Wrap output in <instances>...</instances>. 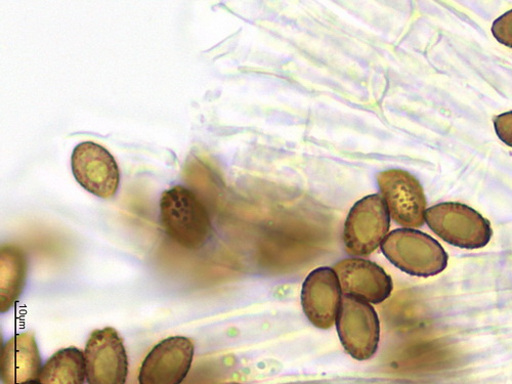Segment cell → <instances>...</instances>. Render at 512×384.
Instances as JSON below:
<instances>
[{"instance_id": "1", "label": "cell", "mask_w": 512, "mask_h": 384, "mask_svg": "<svg viewBox=\"0 0 512 384\" xmlns=\"http://www.w3.org/2000/svg\"><path fill=\"white\" fill-rule=\"evenodd\" d=\"M160 220L166 235L186 249H200L211 235L206 207L194 192L184 186L163 192Z\"/></svg>"}, {"instance_id": "2", "label": "cell", "mask_w": 512, "mask_h": 384, "mask_svg": "<svg viewBox=\"0 0 512 384\" xmlns=\"http://www.w3.org/2000/svg\"><path fill=\"white\" fill-rule=\"evenodd\" d=\"M381 250L401 271L417 277H433L448 266V254L433 237L414 229L395 230L383 240Z\"/></svg>"}, {"instance_id": "3", "label": "cell", "mask_w": 512, "mask_h": 384, "mask_svg": "<svg viewBox=\"0 0 512 384\" xmlns=\"http://www.w3.org/2000/svg\"><path fill=\"white\" fill-rule=\"evenodd\" d=\"M425 223L441 239L464 249L483 248L493 235L489 221L461 203L445 202L426 209Z\"/></svg>"}, {"instance_id": "4", "label": "cell", "mask_w": 512, "mask_h": 384, "mask_svg": "<svg viewBox=\"0 0 512 384\" xmlns=\"http://www.w3.org/2000/svg\"><path fill=\"white\" fill-rule=\"evenodd\" d=\"M335 324L341 344L350 356L358 361H366L375 355L380 323L371 304L343 295Z\"/></svg>"}, {"instance_id": "5", "label": "cell", "mask_w": 512, "mask_h": 384, "mask_svg": "<svg viewBox=\"0 0 512 384\" xmlns=\"http://www.w3.org/2000/svg\"><path fill=\"white\" fill-rule=\"evenodd\" d=\"M391 215L386 201L379 194L369 195L351 209L344 231L346 250L354 256L374 252L388 236Z\"/></svg>"}, {"instance_id": "6", "label": "cell", "mask_w": 512, "mask_h": 384, "mask_svg": "<svg viewBox=\"0 0 512 384\" xmlns=\"http://www.w3.org/2000/svg\"><path fill=\"white\" fill-rule=\"evenodd\" d=\"M381 196L391 218L405 229L420 228L425 223L426 198L418 180L402 169H390L377 175Z\"/></svg>"}, {"instance_id": "7", "label": "cell", "mask_w": 512, "mask_h": 384, "mask_svg": "<svg viewBox=\"0 0 512 384\" xmlns=\"http://www.w3.org/2000/svg\"><path fill=\"white\" fill-rule=\"evenodd\" d=\"M72 173L77 183L91 194L110 199L120 184V172L114 156L102 145L84 142L75 147L71 157Z\"/></svg>"}, {"instance_id": "8", "label": "cell", "mask_w": 512, "mask_h": 384, "mask_svg": "<svg viewBox=\"0 0 512 384\" xmlns=\"http://www.w3.org/2000/svg\"><path fill=\"white\" fill-rule=\"evenodd\" d=\"M89 384H125L128 357L118 332L111 327L95 330L84 351Z\"/></svg>"}, {"instance_id": "9", "label": "cell", "mask_w": 512, "mask_h": 384, "mask_svg": "<svg viewBox=\"0 0 512 384\" xmlns=\"http://www.w3.org/2000/svg\"><path fill=\"white\" fill-rule=\"evenodd\" d=\"M194 358V344L185 336L168 337L148 354L139 374V384H182Z\"/></svg>"}, {"instance_id": "10", "label": "cell", "mask_w": 512, "mask_h": 384, "mask_svg": "<svg viewBox=\"0 0 512 384\" xmlns=\"http://www.w3.org/2000/svg\"><path fill=\"white\" fill-rule=\"evenodd\" d=\"M333 270L343 295L378 305L392 294L394 285L391 276L375 263L358 258L346 259L337 263Z\"/></svg>"}, {"instance_id": "11", "label": "cell", "mask_w": 512, "mask_h": 384, "mask_svg": "<svg viewBox=\"0 0 512 384\" xmlns=\"http://www.w3.org/2000/svg\"><path fill=\"white\" fill-rule=\"evenodd\" d=\"M343 300L339 279L328 267L314 270L302 290V305L310 322L319 329H330L336 322Z\"/></svg>"}, {"instance_id": "12", "label": "cell", "mask_w": 512, "mask_h": 384, "mask_svg": "<svg viewBox=\"0 0 512 384\" xmlns=\"http://www.w3.org/2000/svg\"><path fill=\"white\" fill-rule=\"evenodd\" d=\"M41 369V358L32 332L17 334L4 346L0 355L3 384L37 380Z\"/></svg>"}, {"instance_id": "13", "label": "cell", "mask_w": 512, "mask_h": 384, "mask_svg": "<svg viewBox=\"0 0 512 384\" xmlns=\"http://www.w3.org/2000/svg\"><path fill=\"white\" fill-rule=\"evenodd\" d=\"M28 261L16 246L0 251V311L9 312L21 296L27 278Z\"/></svg>"}, {"instance_id": "14", "label": "cell", "mask_w": 512, "mask_h": 384, "mask_svg": "<svg viewBox=\"0 0 512 384\" xmlns=\"http://www.w3.org/2000/svg\"><path fill=\"white\" fill-rule=\"evenodd\" d=\"M87 378L84 354L76 348L57 352L42 366L38 376L41 384H84Z\"/></svg>"}, {"instance_id": "15", "label": "cell", "mask_w": 512, "mask_h": 384, "mask_svg": "<svg viewBox=\"0 0 512 384\" xmlns=\"http://www.w3.org/2000/svg\"><path fill=\"white\" fill-rule=\"evenodd\" d=\"M492 34L499 44L512 49V10L493 23Z\"/></svg>"}, {"instance_id": "16", "label": "cell", "mask_w": 512, "mask_h": 384, "mask_svg": "<svg viewBox=\"0 0 512 384\" xmlns=\"http://www.w3.org/2000/svg\"><path fill=\"white\" fill-rule=\"evenodd\" d=\"M494 126L498 138L512 148V111L498 115Z\"/></svg>"}, {"instance_id": "17", "label": "cell", "mask_w": 512, "mask_h": 384, "mask_svg": "<svg viewBox=\"0 0 512 384\" xmlns=\"http://www.w3.org/2000/svg\"><path fill=\"white\" fill-rule=\"evenodd\" d=\"M22 384H41V383L38 380H34V381L25 382Z\"/></svg>"}]
</instances>
